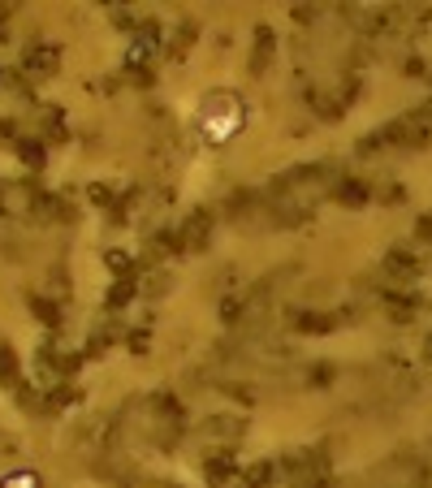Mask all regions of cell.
<instances>
[{
    "label": "cell",
    "instance_id": "1",
    "mask_svg": "<svg viewBox=\"0 0 432 488\" xmlns=\"http://www.w3.org/2000/svg\"><path fill=\"white\" fill-rule=\"evenodd\" d=\"M5 488H35V475H9Z\"/></svg>",
    "mask_w": 432,
    "mask_h": 488
}]
</instances>
